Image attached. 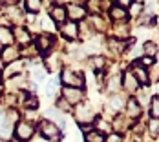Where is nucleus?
Returning a JSON list of instances; mask_svg holds the SVG:
<instances>
[{
  "label": "nucleus",
  "instance_id": "53",
  "mask_svg": "<svg viewBox=\"0 0 159 142\" xmlns=\"http://www.w3.org/2000/svg\"><path fill=\"white\" fill-rule=\"evenodd\" d=\"M16 142H18V140H16Z\"/></svg>",
  "mask_w": 159,
  "mask_h": 142
},
{
  "label": "nucleus",
  "instance_id": "51",
  "mask_svg": "<svg viewBox=\"0 0 159 142\" xmlns=\"http://www.w3.org/2000/svg\"><path fill=\"white\" fill-rule=\"evenodd\" d=\"M0 102H2V95H0Z\"/></svg>",
  "mask_w": 159,
  "mask_h": 142
},
{
  "label": "nucleus",
  "instance_id": "30",
  "mask_svg": "<svg viewBox=\"0 0 159 142\" xmlns=\"http://www.w3.org/2000/svg\"><path fill=\"white\" fill-rule=\"evenodd\" d=\"M146 73H148V84L150 82H159V66H150L148 69H146Z\"/></svg>",
  "mask_w": 159,
  "mask_h": 142
},
{
  "label": "nucleus",
  "instance_id": "49",
  "mask_svg": "<svg viewBox=\"0 0 159 142\" xmlns=\"http://www.w3.org/2000/svg\"><path fill=\"white\" fill-rule=\"evenodd\" d=\"M135 2H141V4H143V0H135Z\"/></svg>",
  "mask_w": 159,
  "mask_h": 142
},
{
  "label": "nucleus",
  "instance_id": "3",
  "mask_svg": "<svg viewBox=\"0 0 159 142\" xmlns=\"http://www.w3.org/2000/svg\"><path fill=\"white\" fill-rule=\"evenodd\" d=\"M61 80H62V84L66 88H80L82 89V86H84L82 73H77V71H73L70 67H64L61 71Z\"/></svg>",
  "mask_w": 159,
  "mask_h": 142
},
{
  "label": "nucleus",
  "instance_id": "39",
  "mask_svg": "<svg viewBox=\"0 0 159 142\" xmlns=\"http://www.w3.org/2000/svg\"><path fill=\"white\" fill-rule=\"evenodd\" d=\"M42 29H46V31H55L53 20H51L49 16H44V18H42Z\"/></svg>",
  "mask_w": 159,
  "mask_h": 142
},
{
  "label": "nucleus",
  "instance_id": "47",
  "mask_svg": "<svg viewBox=\"0 0 159 142\" xmlns=\"http://www.w3.org/2000/svg\"><path fill=\"white\" fill-rule=\"evenodd\" d=\"M2 122H4V118H2V115H0V126H2Z\"/></svg>",
  "mask_w": 159,
  "mask_h": 142
},
{
  "label": "nucleus",
  "instance_id": "34",
  "mask_svg": "<svg viewBox=\"0 0 159 142\" xmlns=\"http://www.w3.org/2000/svg\"><path fill=\"white\" fill-rule=\"evenodd\" d=\"M0 133H2V137H0V139H6V140H7V139L11 137V133H13V126H11V124H7V122H4V126L0 127Z\"/></svg>",
  "mask_w": 159,
  "mask_h": 142
},
{
  "label": "nucleus",
  "instance_id": "22",
  "mask_svg": "<svg viewBox=\"0 0 159 142\" xmlns=\"http://www.w3.org/2000/svg\"><path fill=\"white\" fill-rule=\"evenodd\" d=\"M148 111H150V118H157L159 120V97L154 95L148 102Z\"/></svg>",
  "mask_w": 159,
  "mask_h": 142
},
{
  "label": "nucleus",
  "instance_id": "42",
  "mask_svg": "<svg viewBox=\"0 0 159 142\" xmlns=\"http://www.w3.org/2000/svg\"><path fill=\"white\" fill-rule=\"evenodd\" d=\"M141 64H143V67L144 66H146V67H148V66H154V58L144 55V57H141Z\"/></svg>",
  "mask_w": 159,
  "mask_h": 142
},
{
  "label": "nucleus",
  "instance_id": "7",
  "mask_svg": "<svg viewBox=\"0 0 159 142\" xmlns=\"http://www.w3.org/2000/svg\"><path fill=\"white\" fill-rule=\"evenodd\" d=\"M61 35H62L66 40H75V38H79V24H75V22H71V20L64 22L62 26H61Z\"/></svg>",
  "mask_w": 159,
  "mask_h": 142
},
{
  "label": "nucleus",
  "instance_id": "24",
  "mask_svg": "<svg viewBox=\"0 0 159 142\" xmlns=\"http://www.w3.org/2000/svg\"><path fill=\"white\" fill-rule=\"evenodd\" d=\"M84 142H104V135L95 129H90L84 133Z\"/></svg>",
  "mask_w": 159,
  "mask_h": 142
},
{
  "label": "nucleus",
  "instance_id": "36",
  "mask_svg": "<svg viewBox=\"0 0 159 142\" xmlns=\"http://www.w3.org/2000/svg\"><path fill=\"white\" fill-rule=\"evenodd\" d=\"M57 110L62 111V113H70V111H71V106H70V104H68V102L64 100L62 97H61V98L57 100Z\"/></svg>",
  "mask_w": 159,
  "mask_h": 142
},
{
  "label": "nucleus",
  "instance_id": "41",
  "mask_svg": "<svg viewBox=\"0 0 159 142\" xmlns=\"http://www.w3.org/2000/svg\"><path fill=\"white\" fill-rule=\"evenodd\" d=\"M104 142H121V135H119V133H110V135L104 139Z\"/></svg>",
  "mask_w": 159,
  "mask_h": 142
},
{
  "label": "nucleus",
  "instance_id": "23",
  "mask_svg": "<svg viewBox=\"0 0 159 142\" xmlns=\"http://www.w3.org/2000/svg\"><path fill=\"white\" fill-rule=\"evenodd\" d=\"M46 67H49V69H59L61 67V57L57 53H48L46 55Z\"/></svg>",
  "mask_w": 159,
  "mask_h": 142
},
{
  "label": "nucleus",
  "instance_id": "1",
  "mask_svg": "<svg viewBox=\"0 0 159 142\" xmlns=\"http://www.w3.org/2000/svg\"><path fill=\"white\" fill-rule=\"evenodd\" d=\"M13 135L18 142H30L35 135V124L31 122H26V120H20L13 126Z\"/></svg>",
  "mask_w": 159,
  "mask_h": 142
},
{
  "label": "nucleus",
  "instance_id": "26",
  "mask_svg": "<svg viewBox=\"0 0 159 142\" xmlns=\"http://www.w3.org/2000/svg\"><path fill=\"white\" fill-rule=\"evenodd\" d=\"M26 9H28V13H39L40 9H42V0H26Z\"/></svg>",
  "mask_w": 159,
  "mask_h": 142
},
{
  "label": "nucleus",
  "instance_id": "6",
  "mask_svg": "<svg viewBox=\"0 0 159 142\" xmlns=\"http://www.w3.org/2000/svg\"><path fill=\"white\" fill-rule=\"evenodd\" d=\"M53 42H55V38L51 37V33H40V35L35 38V46H37V49H39L40 53H44V55L49 53V49L53 47Z\"/></svg>",
  "mask_w": 159,
  "mask_h": 142
},
{
  "label": "nucleus",
  "instance_id": "33",
  "mask_svg": "<svg viewBox=\"0 0 159 142\" xmlns=\"http://www.w3.org/2000/svg\"><path fill=\"white\" fill-rule=\"evenodd\" d=\"M101 2L102 0H88V9L92 11V13H95V15H99L102 9H101Z\"/></svg>",
  "mask_w": 159,
  "mask_h": 142
},
{
  "label": "nucleus",
  "instance_id": "44",
  "mask_svg": "<svg viewBox=\"0 0 159 142\" xmlns=\"http://www.w3.org/2000/svg\"><path fill=\"white\" fill-rule=\"evenodd\" d=\"M64 142H79L77 140V137H75V135H70V137H66V140Z\"/></svg>",
  "mask_w": 159,
  "mask_h": 142
},
{
  "label": "nucleus",
  "instance_id": "5",
  "mask_svg": "<svg viewBox=\"0 0 159 142\" xmlns=\"http://www.w3.org/2000/svg\"><path fill=\"white\" fill-rule=\"evenodd\" d=\"M62 98L70 106H77L80 102H84V91L80 88H62Z\"/></svg>",
  "mask_w": 159,
  "mask_h": 142
},
{
  "label": "nucleus",
  "instance_id": "20",
  "mask_svg": "<svg viewBox=\"0 0 159 142\" xmlns=\"http://www.w3.org/2000/svg\"><path fill=\"white\" fill-rule=\"evenodd\" d=\"M121 86H123V84H121V75H113V77H110V79H108L106 89H108V91L113 95V93H119Z\"/></svg>",
  "mask_w": 159,
  "mask_h": 142
},
{
  "label": "nucleus",
  "instance_id": "48",
  "mask_svg": "<svg viewBox=\"0 0 159 142\" xmlns=\"http://www.w3.org/2000/svg\"><path fill=\"white\" fill-rule=\"evenodd\" d=\"M0 142H9V140H6V139H0Z\"/></svg>",
  "mask_w": 159,
  "mask_h": 142
},
{
  "label": "nucleus",
  "instance_id": "50",
  "mask_svg": "<svg viewBox=\"0 0 159 142\" xmlns=\"http://www.w3.org/2000/svg\"><path fill=\"white\" fill-rule=\"evenodd\" d=\"M0 80H2V71H0Z\"/></svg>",
  "mask_w": 159,
  "mask_h": 142
},
{
  "label": "nucleus",
  "instance_id": "4",
  "mask_svg": "<svg viewBox=\"0 0 159 142\" xmlns=\"http://www.w3.org/2000/svg\"><path fill=\"white\" fill-rule=\"evenodd\" d=\"M40 135L49 142H59V139H61V129L57 127L55 122H51V120H42L40 122Z\"/></svg>",
  "mask_w": 159,
  "mask_h": 142
},
{
  "label": "nucleus",
  "instance_id": "18",
  "mask_svg": "<svg viewBox=\"0 0 159 142\" xmlns=\"http://www.w3.org/2000/svg\"><path fill=\"white\" fill-rule=\"evenodd\" d=\"M128 124H130V118H128L126 115H119V117H115V120H113V133H123L125 129H128Z\"/></svg>",
  "mask_w": 159,
  "mask_h": 142
},
{
  "label": "nucleus",
  "instance_id": "32",
  "mask_svg": "<svg viewBox=\"0 0 159 142\" xmlns=\"http://www.w3.org/2000/svg\"><path fill=\"white\" fill-rule=\"evenodd\" d=\"M144 6L141 4V2H132V6H130V15L132 16H139L141 13H143Z\"/></svg>",
  "mask_w": 159,
  "mask_h": 142
},
{
  "label": "nucleus",
  "instance_id": "15",
  "mask_svg": "<svg viewBox=\"0 0 159 142\" xmlns=\"http://www.w3.org/2000/svg\"><path fill=\"white\" fill-rule=\"evenodd\" d=\"M125 108H126V117L128 118H139V117H141V110H143V108L137 104L135 98H128Z\"/></svg>",
  "mask_w": 159,
  "mask_h": 142
},
{
  "label": "nucleus",
  "instance_id": "35",
  "mask_svg": "<svg viewBox=\"0 0 159 142\" xmlns=\"http://www.w3.org/2000/svg\"><path fill=\"white\" fill-rule=\"evenodd\" d=\"M33 79H37V80H44L46 79V67L37 66V67L33 69Z\"/></svg>",
  "mask_w": 159,
  "mask_h": 142
},
{
  "label": "nucleus",
  "instance_id": "28",
  "mask_svg": "<svg viewBox=\"0 0 159 142\" xmlns=\"http://www.w3.org/2000/svg\"><path fill=\"white\" fill-rule=\"evenodd\" d=\"M93 124H95V131H99V133H110V131H111L110 124H108L106 120H102V118L93 120Z\"/></svg>",
  "mask_w": 159,
  "mask_h": 142
},
{
  "label": "nucleus",
  "instance_id": "14",
  "mask_svg": "<svg viewBox=\"0 0 159 142\" xmlns=\"http://www.w3.org/2000/svg\"><path fill=\"white\" fill-rule=\"evenodd\" d=\"M49 18L53 20V22H57V24H64L66 22V18H68V15H66V7L64 6H51V9H49Z\"/></svg>",
  "mask_w": 159,
  "mask_h": 142
},
{
  "label": "nucleus",
  "instance_id": "29",
  "mask_svg": "<svg viewBox=\"0 0 159 142\" xmlns=\"http://www.w3.org/2000/svg\"><path fill=\"white\" fill-rule=\"evenodd\" d=\"M117 26H115V33L119 35V38L121 40H125L128 37V24L126 22H115Z\"/></svg>",
  "mask_w": 159,
  "mask_h": 142
},
{
  "label": "nucleus",
  "instance_id": "10",
  "mask_svg": "<svg viewBox=\"0 0 159 142\" xmlns=\"http://www.w3.org/2000/svg\"><path fill=\"white\" fill-rule=\"evenodd\" d=\"M66 15L70 16L71 22H77V20H82L86 16V9L80 6V4H70L66 7Z\"/></svg>",
  "mask_w": 159,
  "mask_h": 142
},
{
  "label": "nucleus",
  "instance_id": "8",
  "mask_svg": "<svg viewBox=\"0 0 159 142\" xmlns=\"http://www.w3.org/2000/svg\"><path fill=\"white\" fill-rule=\"evenodd\" d=\"M11 33H13V40H16L18 46H28L31 42V33H30V29H26L22 26H16Z\"/></svg>",
  "mask_w": 159,
  "mask_h": 142
},
{
  "label": "nucleus",
  "instance_id": "9",
  "mask_svg": "<svg viewBox=\"0 0 159 142\" xmlns=\"http://www.w3.org/2000/svg\"><path fill=\"white\" fill-rule=\"evenodd\" d=\"M130 73L134 75L139 86H148V73H146V67H143L141 64H132Z\"/></svg>",
  "mask_w": 159,
  "mask_h": 142
},
{
  "label": "nucleus",
  "instance_id": "52",
  "mask_svg": "<svg viewBox=\"0 0 159 142\" xmlns=\"http://www.w3.org/2000/svg\"><path fill=\"white\" fill-rule=\"evenodd\" d=\"M108 2H111V0H108Z\"/></svg>",
  "mask_w": 159,
  "mask_h": 142
},
{
  "label": "nucleus",
  "instance_id": "11",
  "mask_svg": "<svg viewBox=\"0 0 159 142\" xmlns=\"http://www.w3.org/2000/svg\"><path fill=\"white\" fill-rule=\"evenodd\" d=\"M4 15L9 18V22L11 24H22L24 20H26V15H24V11L20 9V7H15V6H11V7H7L6 11H4Z\"/></svg>",
  "mask_w": 159,
  "mask_h": 142
},
{
  "label": "nucleus",
  "instance_id": "21",
  "mask_svg": "<svg viewBox=\"0 0 159 142\" xmlns=\"http://www.w3.org/2000/svg\"><path fill=\"white\" fill-rule=\"evenodd\" d=\"M22 67H24V62L22 60H15V62H11L7 66V69L4 71V75L6 77H15V75H18L22 71Z\"/></svg>",
  "mask_w": 159,
  "mask_h": 142
},
{
  "label": "nucleus",
  "instance_id": "46",
  "mask_svg": "<svg viewBox=\"0 0 159 142\" xmlns=\"http://www.w3.org/2000/svg\"><path fill=\"white\" fill-rule=\"evenodd\" d=\"M2 66H4V62H2V58H0V71H2Z\"/></svg>",
  "mask_w": 159,
  "mask_h": 142
},
{
  "label": "nucleus",
  "instance_id": "43",
  "mask_svg": "<svg viewBox=\"0 0 159 142\" xmlns=\"http://www.w3.org/2000/svg\"><path fill=\"white\" fill-rule=\"evenodd\" d=\"M115 2H117L115 6H119V7H123V9H125V7H130V6H132V2H134V0H115Z\"/></svg>",
  "mask_w": 159,
  "mask_h": 142
},
{
  "label": "nucleus",
  "instance_id": "38",
  "mask_svg": "<svg viewBox=\"0 0 159 142\" xmlns=\"http://www.w3.org/2000/svg\"><path fill=\"white\" fill-rule=\"evenodd\" d=\"M57 86H59V82H57V79H51L48 82V86H46V95H55V91H57Z\"/></svg>",
  "mask_w": 159,
  "mask_h": 142
},
{
  "label": "nucleus",
  "instance_id": "12",
  "mask_svg": "<svg viewBox=\"0 0 159 142\" xmlns=\"http://www.w3.org/2000/svg\"><path fill=\"white\" fill-rule=\"evenodd\" d=\"M18 55H20V51H18L16 46H6L2 49V53H0V58H2L4 64H11L15 60H18Z\"/></svg>",
  "mask_w": 159,
  "mask_h": 142
},
{
  "label": "nucleus",
  "instance_id": "31",
  "mask_svg": "<svg viewBox=\"0 0 159 142\" xmlns=\"http://www.w3.org/2000/svg\"><path fill=\"white\" fill-rule=\"evenodd\" d=\"M90 24H92V28H93V29H99V31L106 28V22H104V20H102L99 15L90 16Z\"/></svg>",
  "mask_w": 159,
  "mask_h": 142
},
{
  "label": "nucleus",
  "instance_id": "37",
  "mask_svg": "<svg viewBox=\"0 0 159 142\" xmlns=\"http://www.w3.org/2000/svg\"><path fill=\"white\" fill-rule=\"evenodd\" d=\"M148 131H150L154 137L157 135V131H159V120L157 118H150V120H148Z\"/></svg>",
  "mask_w": 159,
  "mask_h": 142
},
{
  "label": "nucleus",
  "instance_id": "2",
  "mask_svg": "<svg viewBox=\"0 0 159 142\" xmlns=\"http://www.w3.org/2000/svg\"><path fill=\"white\" fill-rule=\"evenodd\" d=\"M75 120L79 122L80 126H86V124H92L95 120V111L92 110V106L88 102H80L75 108Z\"/></svg>",
  "mask_w": 159,
  "mask_h": 142
},
{
  "label": "nucleus",
  "instance_id": "25",
  "mask_svg": "<svg viewBox=\"0 0 159 142\" xmlns=\"http://www.w3.org/2000/svg\"><path fill=\"white\" fill-rule=\"evenodd\" d=\"M88 64H90V66H92V69H95V71L104 69V66H106V62H104V57H101V55L92 57V58L88 60Z\"/></svg>",
  "mask_w": 159,
  "mask_h": 142
},
{
  "label": "nucleus",
  "instance_id": "27",
  "mask_svg": "<svg viewBox=\"0 0 159 142\" xmlns=\"http://www.w3.org/2000/svg\"><path fill=\"white\" fill-rule=\"evenodd\" d=\"M143 53L146 57H152V58H154V57L157 55V46H156L152 40H146L143 44Z\"/></svg>",
  "mask_w": 159,
  "mask_h": 142
},
{
  "label": "nucleus",
  "instance_id": "17",
  "mask_svg": "<svg viewBox=\"0 0 159 142\" xmlns=\"http://www.w3.org/2000/svg\"><path fill=\"white\" fill-rule=\"evenodd\" d=\"M108 104H110V108L113 111H121L125 106H126V100H125V97L119 93H113L110 97V100H108Z\"/></svg>",
  "mask_w": 159,
  "mask_h": 142
},
{
  "label": "nucleus",
  "instance_id": "40",
  "mask_svg": "<svg viewBox=\"0 0 159 142\" xmlns=\"http://www.w3.org/2000/svg\"><path fill=\"white\" fill-rule=\"evenodd\" d=\"M16 120H18V113H16L15 110H9V111H7V120H6V122L13 126V124H15Z\"/></svg>",
  "mask_w": 159,
  "mask_h": 142
},
{
  "label": "nucleus",
  "instance_id": "45",
  "mask_svg": "<svg viewBox=\"0 0 159 142\" xmlns=\"http://www.w3.org/2000/svg\"><path fill=\"white\" fill-rule=\"evenodd\" d=\"M0 2H2V4H9V6H11V4H15L16 0H0Z\"/></svg>",
  "mask_w": 159,
  "mask_h": 142
},
{
  "label": "nucleus",
  "instance_id": "13",
  "mask_svg": "<svg viewBox=\"0 0 159 142\" xmlns=\"http://www.w3.org/2000/svg\"><path fill=\"white\" fill-rule=\"evenodd\" d=\"M121 88H125L128 93H135V91H139V84H137V80L134 79V75L130 73V71H126L123 77H121Z\"/></svg>",
  "mask_w": 159,
  "mask_h": 142
},
{
  "label": "nucleus",
  "instance_id": "16",
  "mask_svg": "<svg viewBox=\"0 0 159 142\" xmlns=\"http://www.w3.org/2000/svg\"><path fill=\"white\" fill-rule=\"evenodd\" d=\"M108 11H110V16H111L113 22H126V18H128L126 9H123L119 6H111Z\"/></svg>",
  "mask_w": 159,
  "mask_h": 142
},
{
  "label": "nucleus",
  "instance_id": "19",
  "mask_svg": "<svg viewBox=\"0 0 159 142\" xmlns=\"http://www.w3.org/2000/svg\"><path fill=\"white\" fill-rule=\"evenodd\" d=\"M13 33H11V29L9 28H2L0 26V46H13Z\"/></svg>",
  "mask_w": 159,
  "mask_h": 142
}]
</instances>
